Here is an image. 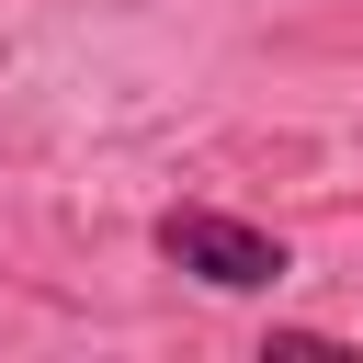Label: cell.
<instances>
[{"label":"cell","instance_id":"cell-1","mask_svg":"<svg viewBox=\"0 0 363 363\" xmlns=\"http://www.w3.org/2000/svg\"><path fill=\"white\" fill-rule=\"evenodd\" d=\"M147 250H159L170 272H193V284H216V295H272V284L295 272V250H284L272 227H250V216H227V204H170V216L147 227Z\"/></svg>","mask_w":363,"mask_h":363}]
</instances>
